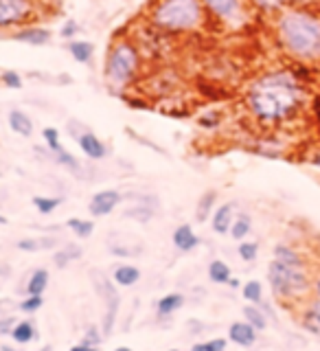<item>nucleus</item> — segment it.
Masks as SVG:
<instances>
[{"label":"nucleus","instance_id":"nucleus-22","mask_svg":"<svg viewBox=\"0 0 320 351\" xmlns=\"http://www.w3.org/2000/svg\"><path fill=\"white\" fill-rule=\"evenodd\" d=\"M272 259L283 261V263H294V266H301V263H307L303 252H301L299 248L290 246V244H277V246H274V250H272Z\"/></svg>","mask_w":320,"mask_h":351},{"label":"nucleus","instance_id":"nucleus-8","mask_svg":"<svg viewBox=\"0 0 320 351\" xmlns=\"http://www.w3.org/2000/svg\"><path fill=\"white\" fill-rule=\"evenodd\" d=\"M36 14L33 0H0V29L25 25Z\"/></svg>","mask_w":320,"mask_h":351},{"label":"nucleus","instance_id":"nucleus-31","mask_svg":"<svg viewBox=\"0 0 320 351\" xmlns=\"http://www.w3.org/2000/svg\"><path fill=\"white\" fill-rule=\"evenodd\" d=\"M73 233L79 237V239H88L93 233H95V222L93 219H84V217H71L69 222H66Z\"/></svg>","mask_w":320,"mask_h":351},{"label":"nucleus","instance_id":"nucleus-48","mask_svg":"<svg viewBox=\"0 0 320 351\" xmlns=\"http://www.w3.org/2000/svg\"><path fill=\"white\" fill-rule=\"evenodd\" d=\"M9 307H14V301H11V299H3V301H0V316H3V312L9 310Z\"/></svg>","mask_w":320,"mask_h":351},{"label":"nucleus","instance_id":"nucleus-20","mask_svg":"<svg viewBox=\"0 0 320 351\" xmlns=\"http://www.w3.org/2000/svg\"><path fill=\"white\" fill-rule=\"evenodd\" d=\"M182 305H184V296L180 292H169L156 301V314L160 318L173 316L178 310H182Z\"/></svg>","mask_w":320,"mask_h":351},{"label":"nucleus","instance_id":"nucleus-57","mask_svg":"<svg viewBox=\"0 0 320 351\" xmlns=\"http://www.w3.org/2000/svg\"><path fill=\"white\" fill-rule=\"evenodd\" d=\"M167 351H180V349H167Z\"/></svg>","mask_w":320,"mask_h":351},{"label":"nucleus","instance_id":"nucleus-38","mask_svg":"<svg viewBox=\"0 0 320 351\" xmlns=\"http://www.w3.org/2000/svg\"><path fill=\"white\" fill-rule=\"evenodd\" d=\"M0 82H3V86L11 88V90H20L22 88V77L16 71H5L3 75H0Z\"/></svg>","mask_w":320,"mask_h":351},{"label":"nucleus","instance_id":"nucleus-15","mask_svg":"<svg viewBox=\"0 0 320 351\" xmlns=\"http://www.w3.org/2000/svg\"><path fill=\"white\" fill-rule=\"evenodd\" d=\"M171 241L180 252H191V250H195L197 246H200V237L195 235V230H193L191 224H180L178 228H175L173 235H171Z\"/></svg>","mask_w":320,"mask_h":351},{"label":"nucleus","instance_id":"nucleus-49","mask_svg":"<svg viewBox=\"0 0 320 351\" xmlns=\"http://www.w3.org/2000/svg\"><path fill=\"white\" fill-rule=\"evenodd\" d=\"M312 294L314 296H320V274L314 279V283H312Z\"/></svg>","mask_w":320,"mask_h":351},{"label":"nucleus","instance_id":"nucleus-42","mask_svg":"<svg viewBox=\"0 0 320 351\" xmlns=\"http://www.w3.org/2000/svg\"><path fill=\"white\" fill-rule=\"evenodd\" d=\"M62 38L64 40H73L75 36H77V33H79V25H77V22L75 20H69V22H66V25L62 27Z\"/></svg>","mask_w":320,"mask_h":351},{"label":"nucleus","instance_id":"nucleus-51","mask_svg":"<svg viewBox=\"0 0 320 351\" xmlns=\"http://www.w3.org/2000/svg\"><path fill=\"white\" fill-rule=\"evenodd\" d=\"M312 165H314V167H318L320 169V152L318 154H314V156H312V160H310Z\"/></svg>","mask_w":320,"mask_h":351},{"label":"nucleus","instance_id":"nucleus-34","mask_svg":"<svg viewBox=\"0 0 320 351\" xmlns=\"http://www.w3.org/2000/svg\"><path fill=\"white\" fill-rule=\"evenodd\" d=\"M237 255L241 261H246V263H252L257 257H259V244L257 241H239V246H237Z\"/></svg>","mask_w":320,"mask_h":351},{"label":"nucleus","instance_id":"nucleus-2","mask_svg":"<svg viewBox=\"0 0 320 351\" xmlns=\"http://www.w3.org/2000/svg\"><path fill=\"white\" fill-rule=\"evenodd\" d=\"M277 38L292 58L320 62V16L307 9H285L277 18Z\"/></svg>","mask_w":320,"mask_h":351},{"label":"nucleus","instance_id":"nucleus-46","mask_svg":"<svg viewBox=\"0 0 320 351\" xmlns=\"http://www.w3.org/2000/svg\"><path fill=\"white\" fill-rule=\"evenodd\" d=\"M312 112H314V119L318 121V125H320V95L314 97V101H312Z\"/></svg>","mask_w":320,"mask_h":351},{"label":"nucleus","instance_id":"nucleus-30","mask_svg":"<svg viewBox=\"0 0 320 351\" xmlns=\"http://www.w3.org/2000/svg\"><path fill=\"white\" fill-rule=\"evenodd\" d=\"M47 154H49V152H47ZM49 158H51L53 162L62 165V167L71 169L73 173L82 176V162L77 160V156H73V154H71L69 149H62V152H58V154H49Z\"/></svg>","mask_w":320,"mask_h":351},{"label":"nucleus","instance_id":"nucleus-33","mask_svg":"<svg viewBox=\"0 0 320 351\" xmlns=\"http://www.w3.org/2000/svg\"><path fill=\"white\" fill-rule=\"evenodd\" d=\"M42 138H44V143H47V152L49 154H58V152L66 149L62 145V136H60L58 128H44L42 130Z\"/></svg>","mask_w":320,"mask_h":351},{"label":"nucleus","instance_id":"nucleus-6","mask_svg":"<svg viewBox=\"0 0 320 351\" xmlns=\"http://www.w3.org/2000/svg\"><path fill=\"white\" fill-rule=\"evenodd\" d=\"M90 279H93V285L97 294L101 296V301L106 305V312H103V321H101V332L103 336L108 338L110 334L114 332V325H116V318H119V312H121V294H119V285L108 279L103 272L99 270H93L90 272Z\"/></svg>","mask_w":320,"mask_h":351},{"label":"nucleus","instance_id":"nucleus-19","mask_svg":"<svg viewBox=\"0 0 320 351\" xmlns=\"http://www.w3.org/2000/svg\"><path fill=\"white\" fill-rule=\"evenodd\" d=\"M112 281L119 285V288H132L140 281V270L132 263H119L112 270Z\"/></svg>","mask_w":320,"mask_h":351},{"label":"nucleus","instance_id":"nucleus-12","mask_svg":"<svg viewBox=\"0 0 320 351\" xmlns=\"http://www.w3.org/2000/svg\"><path fill=\"white\" fill-rule=\"evenodd\" d=\"M204 9L224 22H235L241 16V0H202Z\"/></svg>","mask_w":320,"mask_h":351},{"label":"nucleus","instance_id":"nucleus-26","mask_svg":"<svg viewBox=\"0 0 320 351\" xmlns=\"http://www.w3.org/2000/svg\"><path fill=\"white\" fill-rule=\"evenodd\" d=\"M82 255H84L82 246H77V244H66L64 248H60V250H55V252H53V263H55L58 268H66L69 263H73V261H77V259H82Z\"/></svg>","mask_w":320,"mask_h":351},{"label":"nucleus","instance_id":"nucleus-7","mask_svg":"<svg viewBox=\"0 0 320 351\" xmlns=\"http://www.w3.org/2000/svg\"><path fill=\"white\" fill-rule=\"evenodd\" d=\"M77 125H79V130H75V125L69 123V132H71V136L77 141V145H79L84 156L90 158V160H103V158H108L110 149H108L106 143L99 138L88 125L79 123V121H77Z\"/></svg>","mask_w":320,"mask_h":351},{"label":"nucleus","instance_id":"nucleus-29","mask_svg":"<svg viewBox=\"0 0 320 351\" xmlns=\"http://www.w3.org/2000/svg\"><path fill=\"white\" fill-rule=\"evenodd\" d=\"M252 230V217L248 213H239L235 215V222L233 226H230V237H233L235 241H244Z\"/></svg>","mask_w":320,"mask_h":351},{"label":"nucleus","instance_id":"nucleus-9","mask_svg":"<svg viewBox=\"0 0 320 351\" xmlns=\"http://www.w3.org/2000/svg\"><path fill=\"white\" fill-rule=\"evenodd\" d=\"M299 325L310 336L320 338V296H310L299 305Z\"/></svg>","mask_w":320,"mask_h":351},{"label":"nucleus","instance_id":"nucleus-53","mask_svg":"<svg viewBox=\"0 0 320 351\" xmlns=\"http://www.w3.org/2000/svg\"><path fill=\"white\" fill-rule=\"evenodd\" d=\"M0 351H18V349L11 345H0Z\"/></svg>","mask_w":320,"mask_h":351},{"label":"nucleus","instance_id":"nucleus-1","mask_svg":"<svg viewBox=\"0 0 320 351\" xmlns=\"http://www.w3.org/2000/svg\"><path fill=\"white\" fill-rule=\"evenodd\" d=\"M305 88L290 71H272L257 77L248 88L246 106L263 125H279L301 112Z\"/></svg>","mask_w":320,"mask_h":351},{"label":"nucleus","instance_id":"nucleus-47","mask_svg":"<svg viewBox=\"0 0 320 351\" xmlns=\"http://www.w3.org/2000/svg\"><path fill=\"white\" fill-rule=\"evenodd\" d=\"M71 351H101L99 347H93V345H86V343H77L71 347Z\"/></svg>","mask_w":320,"mask_h":351},{"label":"nucleus","instance_id":"nucleus-39","mask_svg":"<svg viewBox=\"0 0 320 351\" xmlns=\"http://www.w3.org/2000/svg\"><path fill=\"white\" fill-rule=\"evenodd\" d=\"M18 250L22 252H40L42 246H40V237H22L18 244H16Z\"/></svg>","mask_w":320,"mask_h":351},{"label":"nucleus","instance_id":"nucleus-36","mask_svg":"<svg viewBox=\"0 0 320 351\" xmlns=\"http://www.w3.org/2000/svg\"><path fill=\"white\" fill-rule=\"evenodd\" d=\"M42 305H44V296L27 294V299L18 303V310L22 314H36L38 310H42Z\"/></svg>","mask_w":320,"mask_h":351},{"label":"nucleus","instance_id":"nucleus-27","mask_svg":"<svg viewBox=\"0 0 320 351\" xmlns=\"http://www.w3.org/2000/svg\"><path fill=\"white\" fill-rule=\"evenodd\" d=\"M69 53L73 55L75 62L88 64L93 60V55H95V44L86 42V40H71L69 42Z\"/></svg>","mask_w":320,"mask_h":351},{"label":"nucleus","instance_id":"nucleus-23","mask_svg":"<svg viewBox=\"0 0 320 351\" xmlns=\"http://www.w3.org/2000/svg\"><path fill=\"white\" fill-rule=\"evenodd\" d=\"M241 314H244V321H248L252 327L257 329V332H266L268 329V314L261 310L259 305H255V303H248V305H244V310H241Z\"/></svg>","mask_w":320,"mask_h":351},{"label":"nucleus","instance_id":"nucleus-3","mask_svg":"<svg viewBox=\"0 0 320 351\" xmlns=\"http://www.w3.org/2000/svg\"><path fill=\"white\" fill-rule=\"evenodd\" d=\"M268 283L274 294V299L281 301L285 307L296 305L299 307L305 299L312 296V272L307 263L294 266V263H283L272 259L268 263Z\"/></svg>","mask_w":320,"mask_h":351},{"label":"nucleus","instance_id":"nucleus-45","mask_svg":"<svg viewBox=\"0 0 320 351\" xmlns=\"http://www.w3.org/2000/svg\"><path fill=\"white\" fill-rule=\"evenodd\" d=\"M186 327H189V332H193V334H200L206 329V325H202L200 321H195V318H191V321L186 323Z\"/></svg>","mask_w":320,"mask_h":351},{"label":"nucleus","instance_id":"nucleus-52","mask_svg":"<svg viewBox=\"0 0 320 351\" xmlns=\"http://www.w3.org/2000/svg\"><path fill=\"white\" fill-rule=\"evenodd\" d=\"M228 285H230V288H233V290L241 288V283H239V279H235V277H233V279H230V281H228Z\"/></svg>","mask_w":320,"mask_h":351},{"label":"nucleus","instance_id":"nucleus-5","mask_svg":"<svg viewBox=\"0 0 320 351\" xmlns=\"http://www.w3.org/2000/svg\"><path fill=\"white\" fill-rule=\"evenodd\" d=\"M140 69V53L130 40H119L112 44L106 60V82L112 88H125L136 80Z\"/></svg>","mask_w":320,"mask_h":351},{"label":"nucleus","instance_id":"nucleus-40","mask_svg":"<svg viewBox=\"0 0 320 351\" xmlns=\"http://www.w3.org/2000/svg\"><path fill=\"white\" fill-rule=\"evenodd\" d=\"M252 3L261 11H277L285 5V0H252Z\"/></svg>","mask_w":320,"mask_h":351},{"label":"nucleus","instance_id":"nucleus-28","mask_svg":"<svg viewBox=\"0 0 320 351\" xmlns=\"http://www.w3.org/2000/svg\"><path fill=\"white\" fill-rule=\"evenodd\" d=\"M31 202L38 208L40 215H51L64 204V197H60V195H36Z\"/></svg>","mask_w":320,"mask_h":351},{"label":"nucleus","instance_id":"nucleus-4","mask_svg":"<svg viewBox=\"0 0 320 351\" xmlns=\"http://www.w3.org/2000/svg\"><path fill=\"white\" fill-rule=\"evenodd\" d=\"M202 0H158L151 7V25L169 33H186L200 29L204 22Z\"/></svg>","mask_w":320,"mask_h":351},{"label":"nucleus","instance_id":"nucleus-17","mask_svg":"<svg viewBox=\"0 0 320 351\" xmlns=\"http://www.w3.org/2000/svg\"><path fill=\"white\" fill-rule=\"evenodd\" d=\"M9 336H11V340H14L16 345H29V343H33V340L40 338L38 327H36V323L31 321V318H25V321H16V325L11 327Z\"/></svg>","mask_w":320,"mask_h":351},{"label":"nucleus","instance_id":"nucleus-44","mask_svg":"<svg viewBox=\"0 0 320 351\" xmlns=\"http://www.w3.org/2000/svg\"><path fill=\"white\" fill-rule=\"evenodd\" d=\"M58 244H60V239H58V237H51V235L40 237V246H42V250H51V248H55Z\"/></svg>","mask_w":320,"mask_h":351},{"label":"nucleus","instance_id":"nucleus-50","mask_svg":"<svg viewBox=\"0 0 320 351\" xmlns=\"http://www.w3.org/2000/svg\"><path fill=\"white\" fill-rule=\"evenodd\" d=\"M9 268H7V263H0V277H9Z\"/></svg>","mask_w":320,"mask_h":351},{"label":"nucleus","instance_id":"nucleus-25","mask_svg":"<svg viewBox=\"0 0 320 351\" xmlns=\"http://www.w3.org/2000/svg\"><path fill=\"white\" fill-rule=\"evenodd\" d=\"M215 202H217V193L211 189V191H204L202 193V197L197 200V206H195V219L200 224H204L208 217L213 215V211H215Z\"/></svg>","mask_w":320,"mask_h":351},{"label":"nucleus","instance_id":"nucleus-41","mask_svg":"<svg viewBox=\"0 0 320 351\" xmlns=\"http://www.w3.org/2000/svg\"><path fill=\"white\" fill-rule=\"evenodd\" d=\"M219 119L215 112H208V114H202L200 119H197V123H200V128H204V130H213V128H217L219 125Z\"/></svg>","mask_w":320,"mask_h":351},{"label":"nucleus","instance_id":"nucleus-32","mask_svg":"<svg viewBox=\"0 0 320 351\" xmlns=\"http://www.w3.org/2000/svg\"><path fill=\"white\" fill-rule=\"evenodd\" d=\"M241 294H244V299L248 303L259 305L263 301V285H261V281H257V279L246 281L244 285H241Z\"/></svg>","mask_w":320,"mask_h":351},{"label":"nucleus","instance_id":"nucleus-37","mask_svg":"<svg viewBox=\"0 0 320 351\" xmlns=\"http://www.w3.org/2000/svg\"><path fill=\"white\" fill-rule=\"evenodd\" d=\"M103 332H101V327L99 325H90L84 332V338H82V343H86V345H93V347H99L103 343Z\"/></svg>","mask_w":320,"mask_h":351},{"label":"nucleus","instance_id":"nucleus-18","mask_svg":"<svg viewBox=\"0 0 320 351\" xmlns=\"http://www.w3.org/2000/svg\"><path fill=\"white\" fill-rule=\"evenodd\" d=\"M7 121H9V128L14 130L18 136H22V138H31L33 136V119L25 112V110L14 108L7 114Z\"/></svg>","mask_w":320,"mask_h":351},{"label":"nucleus","instance_id":"nucleus-13","mask_svg":"<svg viewBox=\"0 0 320 351\" xmlns=\"http://www.w3.org/2000/svg\"><path fill=\"white\" fill-rule=\"evenodd\" d=\"M233 222H235V204L233 202L219 204L211 215V228L217 235H228Z\"/></svg>","mask_w":320,"mask_h":351},{"label":"nucleus","instance_id":"nucleus-16","mask_svg":"<svg viewBox=\"0 0 320 351\" xmlns=\"http://www.w3.org/2000/svg\"><path fill=\"white\" fill-rule=\"evenodd\" d=\"M11 38L22 44H31V47H44L51 42V31L44 27H22Z\"/></svg>","mask_w":320,"mask_h":351},{"label":"nucleus","instance_id":"nucleus-14","mask_svg":"<svg viewBox=\"0 0 320 351\" xmlns=\"http://www.w3.org/2000/svg\"><path fill=\"white\" fill-rule=\"evenodd\" d=\"M153 206H158V197H136L134 204L123 211V217L127 219H138V222H149L153 217Z\"/></svg>","mask_w":320,"mask_h":351},{"label":"nucleus","instance_id":"nucleus-11","mask_svg":"<svg viewBox=\"0 0 320 351\" xmlns=\"http://www.w3.org/2000/svg\"><path fill=\"white\" fill-rule=\"evenodd\" d=\"M257 338H259V332L248 321H235L228 327V343H233L237 347H244V349L255 347Z\"/></svg>","mask_w":320,"mask_h":351},{"label":"nucleus","instance_id":"nucleus-10","mask_svg":"<svg viewBox=\"0 0 320 351\" xmlns=\"http://www.w3.org/2000/svg\"><path fill=\"white\" fill-rule=\"evenodd\" d=\"M121 202H123V193L116 189H103V191H97L90 197L88 211H90L93 217H106L112 213Z\"/></svg>","mask_w":320,"mask_h":351},{"label":"nucleus","instance_id":"nucleus-56","mask_svg":"<svg viewBox=\"0 0 320 351\" xmlns=\"http://www.w3.org/2000/svg\"><path fill=\"white\" fill-rule=\"evenodd\" d=\"M7 222H9V219L5 215H0V224H7Z\"/></svg>","mask_w":320,"mask_h":351},{"label":"nucleus","instance_id":"nucleus-55","mask_svg":"<svg viewBox=\"0 0 320 351\" xmlns=\"http://www.w3.org/2000/svg\"><path fill=\"white\" fill-rule=\"evenodd\" d=\"M40 351H53V347H51V345H44V347H42Z\"/></svg>","mask_w":320,"mask_h":351},{"label":"nucleus","instance_id":"nucleus-43","mask_svg":"<svg viewBox=\"0 0 320 351\" xmlns=\"http://www.w3.org/2000/svg\"><path fill=\"white\" fill-rule=\"evenodd\" d=\"M16 325V318L11 316V314H5V316H0V336H7L11 332V327Z\"/></svg>","mask_w":320,"mask_h":351},{"label":"nucleus","instance_id":"nucleus-21","mask_svg":"<svg viewBox=\"0 0 320 351\" xmlns=\"http://www.w3.org/2000/svg\"><path fill=\"white\" fill-rule=\"evenodd\" d=\"M49 270L44 268H36L27 279V285H25V292L27 294H36V296H42L49 288Z\"/></svg>","mask_w":320,"mask_h":351},{"label":"nucleus","instance_id":"nucleus-35","mask_svg":"<svg viewBox=\"0 0 320 351\" xmlns=\"http://www.w3.org/2000/svg\"><path fill=\"white\" fill-rule=\"evenodd\" d=\"M228 340L226 338H211V340H202V343H195L189 351H226Z\"/></svg>","mask_w":320,"mask_h":351},{"label":"nucleus","instance_id":"nucleus-24","mask_svg":"<svg viewBox=\"0 0 320 351\" xmlns=\"http://www.w3.org/2000/svg\"><path fill=\"white\" fill-rule=\"evenodd\" d=\"M208 279H211V283H215V285H228V281L233 279V270H230L226 261L213 259L208 263Z\"/></svg>","mask_w":320,"mask_h":351},{"label":"nucleus","instance_id":"nucleus-54","mask_svg":"<svg viewBox=\"0 0 320 351\" xmlns=\"http://www.w3.org/2000/svg\"><path fill=\"white\" fill-rule=\"evenodd\" d=\"M114 351H134V349H132V347H125V345H121V347H116Z\"/></svg>","mask_w":320,"mask_h":351}]
</instances>
